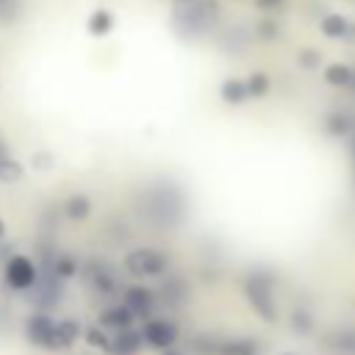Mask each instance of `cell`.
I'll return each mask as SVG.
<instances>
[{
	"label": "cell",
	"mask_w": 355,
	"mask_h": 355,
	"mask_svg": "<svg viewBox=\"0 0 355 355\" xmlns=\"http://www.w3.org/2000/svg\"><path fill=\"white\" fill-rule=\"evenodd\" d=\"M222 17L219 0H172L169 25L180 39H202Z\"/></svg>",
	"instance_id": "1"
},
{
	"label": "cell",
	"mask_w": 355,
	"mask_h": 355,
	"mask_svg": "<svg viewBox=\"0 0 355 355\" xmlns=\"http://www.w3.org/2000/svg\"><path fill=\"white\" fill-rule=\"evenodd\" d=\"M244 297L250 302V308L255 311V316H261L263 322H277V300H275V277L266 269H255L247 275L244 280Z\"/></svg>",
	"instance_id": "2"
},
{
	"label": "cell",
	"mask_w": 355,
	"mask_h": 355,
	"mask_svg": "<svg viewBox=\"0 0 355 355\" xmlns=\"http://www.w3.org/2000/svg\"><path fill=\"white\" fill-rule=\"evenodd\" d=\"M166 269V255L153 247H136L125 255V272L133 277H155Z\"/></svg>",
	"instance_id": "3"
},
{
	"label": "cell",
	"mask_w": 355,
	"mask_h": 355,
	"mask_svg": "<svg viewBox=\"0 0 355 355\" xmlns=\"http://www.w3.org/2000/svg\"><path fill=\"white\" fill-rule=\"evenodd\" d=\"M3 280L14 291H28L39 283V269L28 255H11L3 266Z\"/></svg>",
	"instance_id": "4"
},
{
	"label": "cell",
	"mask_w": 355,
	"mask_h": 355,
	"mask_svg": "<svg viewBox=\"0 0 355 355\" xmlns=\"http://www.w3.org/2000/svg\"><path fill=\"white\" fill-rule=\"evenodd\" d=\"M25 336L42 349H55V319L47 313H33L25 322Z\"/></svg>",
	"instance_id": "5"
},
{
	"label": "cell",
	"mask_w": 355,
	"mask_h": 355,
	"mask_svg": "<svg viewBox=\"0 0 355 355\" xmlns=\"http://www.w3.org/2000/svg\"><path fill=\"white\" fill-rule=\"evenodd\" d=\"M141 338H144V344L164 349V347H172L178 341V327L169 319H147L141 327Z\"/></svg>",
	"instance_id": "6"
},
{
	"label": "cell",
	"mask_w": 355,
	"mask_h": 355,
	"mask_svg": "<svg viewBox=\"0 0 355 355\" xmlns=\"http://www.w3.org/2000/svg\"><path fill=\"white\" fill-rule=\"evenodd\" d=\"M144 347V338H141V330H133L130 327H122V330H114V338L108 341V355H139Z\"/></svg>",
	"instance_id": "7"
},
{
	"label": "cell",
	"mask_w": 355,
	"mask_h": 355,
	"mask_svg": "<svg viewBox=\"0 0 355 355\" xmlns=\"http://www.w3.org/2000/svg\"><path fill=\"white\" fill-rule=\"evenodd\" d=\"M153 302H155V297H153V288H147V286H128L122 291V305L133 316H147L153 311Z\"/></svg>",
	"instance_id": "8"
},
{
	"label": "cell",
	"mask_w": 355,
	"mask_h": 355,
	"mask_svg": "<svg viewBox=\"0 0 355 355\" xmlns=\"http://www.w3.org/2000/svg\"><path fill=\"white\" fill-rule=\"evenodd\" d=\"M322 78H324V83H327V86L347 89V86H352V83H355V69H352L349 64H344V61H333V64H327V67H324Z\"/></svg>",
	"instance_id": "9"
},
{
	"label": "cell",
	"mask_w": 355,
	"mask_h": 355,
	"mask_svg": "<svg viewBox=\"0 0 355 355\" xmlns=\"http://www.w3.org/2000/svg\"><path fill=\"white\" fill-rule=\"evenodd\" d=\"M133 319L136 316L119 302V305H111V308H105L100 313V327H105V330H122V327H130Z\"/></svg>",
	"instance_id": "10"
},
{
	"label": "cell",
	"mask_w": 355,
	"mask_h": 355,
	"mask_svg": "<svg viewBox=\"0 0 355 355\" xmlns=\"http://www.w3.org/2000/svg\"><path fill=\"white\" fill-rule=\"evenodd\" d=\"M86 31H89V36H94V39H105V36L114 31V14H111L108 8H94V11L89 14V19H86Z\"/></svg>",
	"instance_id": "11"
},
{
	"label": "cell",
	"mask_w": 355,
	"mask_h": 355,
	"mask_svg": "<svg viewBox=\"0 0 355 355\" xmlns=\"http://www.w3.org/2000/svg\"><path fill=\"white\" fill-rule=\"evenodd\" d=\"M80 336H83L80 322H75V319H58L55 322V349H69Z\"/></svg>",
	"instance_id": "12"
},
{
	"label": "cell",
	"mask_w": 355,
	"mask_h": 355,
	"mask_svg": "<svg viewBox=\"0 0 355 355\" xmlns=\"http://www.w3.org/2000/svg\"><path fill=\"white\" fill-rule=\"evenodd\" d=\"M219 97H222L227 105H241V103H247L250 94H247L244 78H225L222 86H219Z\"/></svg>",
	"instance_id": "13"
},
{
	"label": "cell",
	"mask_w": 355,
	"mask_h": 355,
	"mask_svg": "<svg viewBox=\"0 0 355 355\" xmlns=\"http://www.w3.org/2000/svg\"><path fill=\"white\" fill-rule=\"evenodd\" d=\"M64 214H67L69 222H83L92 214V200L86 194H69L64 200Z\"/></svg>",
	"instance_id": "14"
},
{
	"label": "cell",
	"mask_w": 355,
	"mask_h": 355,
	"mask_svg": "<svg viewBox=\"0 0 355 355\" xmlns=\"http://www.w3.org/2000/svg\"><path fill=\"white\" fill-rule=\"evenodd\" d=\"M347 28H349V19L344 14H336V11H330V14H324L319 19V31L327 39H344L347 36Z\"/></svg>",
	"instance_id": "15"
},
{
	"label": "cell",
	"mask_w": 355,
	"mask_h": 355,
	"mask_svg": "<svg viewBox=\"0 0 355 355\" xmlns=\"http://www.w3.org/2000/svg\"><path fill=\"white\" fill-rule=\"evenodd\" d=\"M89 283H92L94 291H103V294L114 291V286H116V280H114V275L108 272L105 263H92L89 266Z\"/></svg>",
	"instance_id": "16"
},
{
	"label": "cell",
	"mask_w": 355,
	"mask_h": 355,
	"mask_svg": "<svg viewBox=\"0 0 355 355\" xmlns=\"http://www.w3.org/2000/svg\"><path fill=\"white\" fill-rule=\"evenodd\" d=\"M244 83H247V94L250 97H266L269 94V89H272V80H269V75L266 72H261V69H255V72H250L247 78H244Z\"/></svg>",
	"instance_id": "17"
},
{
	"label": "cell",
	"mask_w": 355,
	"mask_h": 355,
	"mask_svg": "<svg viewBox=\"0 0 355 355\" xmlns=\"http://www.w3.org/2000/svg\"><path fill=\"white\" fill-rule=\"evenodd\" d=\"M50 269H53V275H55L58 280H67V277H75V275H78V258H72L69 252H58V255L53 258V263H50Z\"/></svg>",
	"instance_id": "18"
},
{
	"label": "cell",
	"mask_w": 355,
	"mask_h": 355,
	"mask_svg": "<svg viewBox=\"0 0 355 355\" xmlns=\"http://www.w3.org/2000/svg\"><path fill=\"white\" fill-rule=\"evenodd\" d=\"M25 178V166L14 155L0 158V183H19Z\"/></svg>",
	"instance_id": "19"
},
{
	"label": "cell",
	"mask_w": 355,
	"mask_h": 355,
	"mask_svg": "<svg viewBox=\"0 0 355 355\" xmlns=\"http://www.w3.org/2000/svg\"><path fill=\"white\" fill-rule=\"evenodd\" d=\"M291 330L297 336H311L313 333V313L308 308H294L291 311Z\"/></svg>",
	"instance_id": "20"
},
{
	"label": "cell",
	"mask_w": 355,
	"mask_h": 355,
	"mask_svg": "<svg viewBox=\"0 0 355 355\" xmlns=\"http://www.w3.org/2000/svg\"><path fill=\"white\" fill-rule=\"evenodd\" d=\"M255 36H258L261 42H275V39H280V25H277V19H275L272 14H266L263 19H258V22H255Z\"/></svg>",
	"instance_id": "21"
},
{
	"label": "cell",
	"mask_w": 355,
	"mask_h": 355,
	"mask_svg": "<svg viewBox=\"0 0 355 355\" xmlns=\"http://www.w3.org/2000/svg\"><path fill=\"white\" fill-rule=\"evenodd\" d=\"M80 338H83L92 349H100V352H105V349H108V341H111V336H108V333H105V327H100V324L86 327Z\"/></svg>",
	"instance_id": "22"
},
{
	"label": "cell",
	"mask_w": 355,
	"mask_h": 355,
	"mask_svg": "<svg viewBox=\"0 0 355 355\" xmlns=\"http://www.w3.org/2000/svg\"><path fill=\"white\" fill-rule=\"evenodd\" d=\"M297 67L305 72H313L322 67V53L316 47H300L297 50Z\"/></svg>",
	"instance_id": "23"
},
{
	"label": "cell",
	"mask_w": 355,
	"mask_h": 355,
	"mask_svg": "<svg viewBox=\"0 0 355 355\" xmlns=\"http://www.w3.org/2000/svg\"><path fill=\"white\" fill-rule=\"evenodd\" d=\"M349 130V119H347V114H341V111H330L327 116H324V133L327 136H344Z\"/></svg>",
	"instance_id": "24"
},
{
	"label": "cell",
	"mask_w": 355,
	"mask_h": 355,
	"mask_svg": "<svg viewBox=\"0 0 355 355\" xmlns=\"http://www.w3.org/2000/svg\"><path fill=\"white\" fill-rule=\"evenodd\" d=\"M161 288H164V291H161V294H164V300H166V302H172V305H180V302L186 300V288H183V283H180V280H166Z\"/></svg>",
	"instance_id": "25"
},
{
	"label": "cell",
	"mask_w": 355,
	"mask_h": 355,
	"mask_svg": "<svg viewBox=\"0 0 355 355\" xmlns=\"http://www.w3.org/2000/svg\"><path fill=\"white\" fill-rule=\"evenodd\" d=\"M283 6H286V0H255V8L263 11V14H272V17L280 14Z\"/></svg>",
	"instance_id": "26"
},
{
	"label": "cell",
	"mask_w": 355,
	"mask_h": 355,
	"mask_svg": "<svg viewBox=\"0 0 355 355\" xmlns=\"http://www.w3.org/2000/svg\"><path fill=\"white\" fill-rule=\"evenodd\" d=\"M31 166L39 169V172H47V169L53 166V155H50V153H36V155L31 158Z\"/></svg>",
	"instance_id": "27"
},
{
	"label": "cell",
	"mask_w": 355,
	"mask_h": 355,
	"mask_svg": "<svg viewBox=\"0 0 355 355\" xmlns=\"http://www.w3.org/2000/svg\"><path fill=\"white\" fill-rule=\"evenodd\" d=\"M161 355H189V352H183V349H175V344H172V347H164V349H161Z\"/></svg>",
	"instance_id": "28"
},
{
	"label": "cell",
	"mask_w": 355,
	"mask_h": 355,
	"mask_svg": "<svg viewBox=\"0 0 355 355\" xmlns=\"http://www.w3.org/2000/svg\"><path fill=\"white\" fill-rule=\"evenodd\" d=\"M3 155H8V150H6V144L0 141V158H3Z\"/></svg>",
	"instance_id": "29"
},
{
	"label": "cell",
	"mask_w": 355,
	"mask_h": 355,
	"mask_svg": "<svg viewBox=\"0 0 355 355\" xmlns=\"http://www.w3.org/2000/svg\"><path fill=\"white\" fill-rule=\"evenodd\" d=\"M3 233H6V225H3V219H0V239H3Z\"/></svg>",
	"instance_id": "30"
},
{
	"label": "cell",
	"mask_w": 355,
	"mask_h": 355,
	"mask_svg": "<svg viewBox=\"0 0 355 355\" xmlns=\"http://www.w3.org/2000/svg\"><path fill=\"white\" fill-rule=\"evenodd\" d=\"M6 6H11V0H0V8H6Z\"/></svg>",
	"instance_id": "31"
},
{
	"label": "cell",
	"mask_w": 355,
	"mask_h": 355,
	"mask_svg": "<svg viewBox=\"0 0 355 355\" xmlns=\"http://www.w3.org/2000/svg\"><path fill=\"white\" fill-rule=\"evenodd\" d=\"M280 355H297V352H280Z\"/></svg>",
	"instance_id": "32"
},
{
	"label": "cell",
	"mask_w": 355,
	"mask_h": 355,
	"mask_svg": "<svg viewBox=\"0 0 355 355\" xmlns=\"http://www.w3.org/2000/svg\"><path fill=\"white\" fill-rule=\"evenodd\" d=\"M83 355H86V352H83Z\"/></svg>",
	"instance_id": "33"
}]
</instances>
